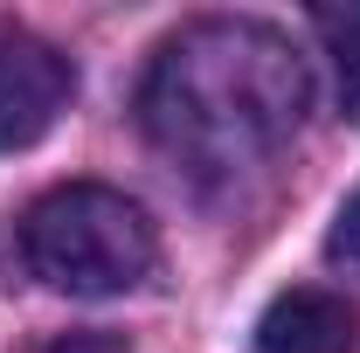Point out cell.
I'll return each mask as SVG.
<instances>
[{"mask_svg":"<svg viewBox=\"0 0 360 353\" xmlns=\"http://www.w3.org/2000/svg\"><path fill=\"white\" fill-rule=\"evenodd\" d=\"M305 56L270 21H194L153 56L146 77V132L160 153L208 180H229L243 167L270 160L305 118Z\"/></svg>","mask_w":360,"mask_h":353,"instance_id":"cell-1","label":"cell"},{"mask_svg":"<svg viewBox=\"0 0 360 353\" xmlns=\"http://www.w3.org/2000/svg\"><path fill=\"white\" fill-rule=\"evenodd\" d=\"M21 257L28 270L70 291V298H118L153 277L160 264V236L139 201L97 180H70L49 187L42 201L21 215Z\"/></svg>","mask_w":360,"mask_h":353,"instance_id":"cell-2","label":"cell"},{"mask_svg":"<svg viewBox=\"0 0 360 353\" xmlns=\"http://www.w3.org/2000/svg\"><path fill=\"white\" fill-rule=\"evenodd\" d=\"M70 63L42 35H0V153H21L70 111Z\"/></svg>","mask_w":360,"mask_h":353,"instance_id":"cell-3","label":"cell"},{"mask_svg":"<svg viewBox=\"0 0 360 353\" xmlns=\"http://www.w3.org/2000/svg\"><path fill=\"white\" fill-rule=\"evenodd\" d=\"M360 312L340 291H284L257 326V353H354Z\"/></svg>","mask_w":360,"mask_h":353,"instance_id":"cell-4","label":"cell"},{"mask_svg":"<svg viewBox=\"0 0 360 353\" xmlns=\"http://www.w3.org/2000/svg\"><path fill=\"white\" fill-rule=\"evenodd\" d=\"M312 28H319V42H326V56H333V77H340V111L360 125V0L319 7Z\"/></svg>","mask_w":360,"mask_h":353,"instance_id":"cell-5","label":"cell"},{"mask_svg":"<svg viewBox=\"0 0 360 353\" xmlns=\"http://www.w3.org/2000/svg\"><path fill=\"white\" fill-rule=\"evenodd\" d=\"M326 257L340 270H354L360 277V187L340 201V215H333V236H326Z\"/></svg>","mask_w":360,"mask_h":353,"instance_id":"cell-6","label":"cell"},{"mask_svg":"<svg viewBox=\"0 0 360 353\" xmlns=\"http://www.w3.org/2000/svg\"><path fill=\"white\" fill-rule=\"evenodd\" d=\"M42 353H125V340H111V333H63Z\"/></svg>","mask_w":360,"mask_h":353,"instance_id":"cell-7","label":"cell"}]
</instances>
